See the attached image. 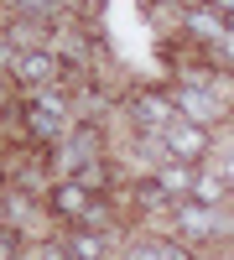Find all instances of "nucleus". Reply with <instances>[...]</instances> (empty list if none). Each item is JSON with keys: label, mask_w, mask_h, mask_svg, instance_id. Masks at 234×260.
Returning a JSON list of instances; mask_svg holds the SVG:
<instances>
[{"label": "nucleus", "mask_w": 234, "mask_h": 260, "mask_svg": "<svg viewBox=\"0 0 234 260\" xmlns=\"http://www.w3.org/2000/svg\"><path fill=\"white\" fill-rule=\"evenodd\" d=\"M156 136H161V151L172 161H193V167L208 156V146H214L208 125H198V120H172L166 130H156Z\"/></svg>", "instance_id": "1"}, {"label": "nucleus", "mask_w": 234, "mask_h": 260, "mask_svg": "<svg viewBox=\"0 0 234 260\" xmlns=\"http://www.w3.org/2000/svg\"><path fill=\"white\" fill-rule=\"evenodd\" d=\"M57 73H62V62H57L47 47H26V52H16V57H11V78H16V83H26V89H47Z\"/></svg>", "instance_id": "2"}, {"label": "nucleus", "mask_w": 234, "mask_h": 260, "mask_svg": "<svg viewBox=\"0 0 234 260\" xmlns=\"http://www.w3.org/2000/svg\"><path fill=\"white\" fill-rule=\"evenodd\" d=\"M47 208L57 213V219H73V224H83V219L94 213V192H89V187H78V182L68 177V182H57V187L47 192Z\"/></svg>", "instance_id": "3"}, {"label": "nucleus", "mask_w": 234, "mask_h": 260, "mask_svg": "<svg viewBox=\"0 0 234 260\" xmlns=\"http://www.w3.org/2000/svg\"><path fill=\"white\" fill-rule=\"evenodd\" d=\"M151 177L161 182V192H166L172 203H182V198H193V187H198V167H193V161H172V156H166V161L151 172Z\"/></svg>", "instance_id": "4"}, {"label": "nucleus", "mask_w": 234, "mask_h": 260, "mask_svg": "<svg viewBox=\"0 0 234 260\" xmlns=\"http://www.w3.org/2000/svg\"><path fill=\"white\" fill-rule=\"evenodd\" d=\"M130 115H136V125H156V130H166L177 120V104H172V94H130Z\"/></svg>", "instance_id": "5"}, {"label": "nucleus", "mask_w": 234, "mask_h": 260, "mask_svg": "<svg viewBox=\"0 0 234 260\" xmlns=\"http://www.w3.org/2000/svg\"><path fill=\"white\" fill-rule=\"evenodd\" d=\"M73 260H110V229H68V240H62Z\"/></svg>", "instance_id": "6"}, {"label": "nucleus", "mask_w": 234, "mask_h": 260, "mask_svg": "<svg viewBox=\"0 0 234 260\" xmlns=\"http://www.w3.org/2000/svg\"><path fill=\"white\" fill-rule=\"evenodd\" d=\"M172 104H177V115H182V120H198V125H208V120H219V115H224V104H219V99H208L203 89H177Z\"/></svg>", "instance_id": "7"}, {"label": "nucleus", "mask_w": 234, "mask_h": 260, "mask_svg": "<svg viewBox=\"0 0 234 260\" xmlns=\"http://www.w3.org/2000/svg\"><path fill=\"white\" fill-rule=\"evenodd\" d=\"M177 229H182V240H214V208L182 198L177 203Z\"/></svg>", "instance_id": "8"}, {"label": "nucleus", "mask_w": 234, "mask_h": 260, "mask_svg": "<svg viewBox=\"0 0 234 260\" xmlns=\"http://www.w3.org/2000/svg\"><path fill=\"white\" fill-rule=\"evenodd\" d=\"M125 260H193V250L182 240H141L125 250Z\"/></svg>", "instance_id": "9"}, {"label": "nucleus", "mask_w": 234, "mask_h": 260, "mask_svg": "<svg viewBox=\"0 0 234 260\" xmlns=\"http://www.w3.org/2000/svg\"><path fill=\"white\" fill-rule=\"evenodd\" d=\"M73 182L89 187V192H104V187H115V167L104 161V156H94V161H83V167L73 172Z\"/></svg>", "instance_id": "10"}, {"label": "nucleus", "mask_w": 234, "mask_h": 260, "mask_svg": "<svg viewBox=\"0 0 234 260\" xmlns=\"http://www.w3.org/2000/svg\"><path fill=\"white\" fill-rule=\"evenodd\" d=\"M219 198H229V182L224 177H214V172H198V187H193V203H219Z\"/></svg>", "instance_id": "11"}, {"label": "nucleus", "mask_w": 234, "mask_h": 260, "mask_svg": "<svg viewBox=\"0 0 234 260\" xmlns=\"http://www.w3.org/2000/svg\"><path fill=\"white\" fill-rule=\"evenodd\" d=\"M21 260H73V255L62 250V240H42V245H26Z\"/></svg>", "instance_id": "12"}, {"label": "nucleus", "mask_w": 234, "mask_h": 260, "mask_svg": "<svg viewBox=\"0 0 234 260\" xmlns=\"http://www.w3.org/2000/svg\"><path fill=\"white\" fill-rule=\"evenodd\" d=\"M136 198H141L146 208H161V203H172V198L161 192V182H156V177H141V182H136Z\"/></svg>", "instance_id": "13"}, {"label": "nucleus", "mask_w": 234, "mask_h": 260, "mask_svg": "<svg viewBox=\"0 0 234 260\" xmlns=\"http://www.w3.org/2000/svg\"><path fill=\"white\" fill-rule=\"evenodd\" d=\"M21 255H26L21 234H16V229H0V260H21Z\"/></svg>", "instance_id": "14"}, {"label": "nucleus", "mask_w": 234, "mask_h": 260, "mask_svg": "<svg viewBox=\"0 0 234 260\" xmlns=\"http://www.w3.org/2000/svg\"><path fill=\"white\" fill-rule=\"evenodd\" d=\"M16 6H21V16H37V21H47V16H57V11H52L57 0H16Z\"/></svg>", "instance_id": "15"}, {"label": "nucleus", "mask_w": 234, "mask_h": 260, "mask_svg": "<svg viewBox=\"0 0 234 260\" xmlns=\"http://www.w3.org/2000/svg\"><path fill=\"white\" fill-rule=\"evenodd\" d=\"M214 234H234V213H214Z\"/></svg>", "instance_id": "16"}, {"label": "nucleus", "mask_w": 234, "mask_h": 260, "mask_svg": "<svg viewBox=\"0 0 234 260\" xmlns=\"http://www.w3.org/2000/svg\"><path fill=\"white\" fill-rule=\"evenodd\" d=\"M214 6H224V11H229V16H234V0H214Z\"/></svg>", "instance_id": "17"}]
</instances>
